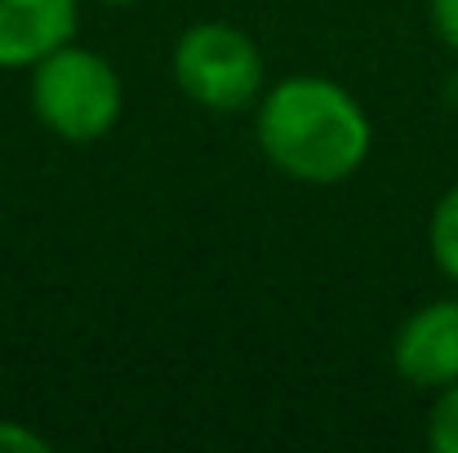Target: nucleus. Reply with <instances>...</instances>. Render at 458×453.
<instances>
[{
    "instance_id": "nucleus-1",
    "label": "nucleus",
    "mask_w": 458,
    "mask_h": 453,
    "mask_svg": "<svg viewBox=\"0 0 458 453\" xmlns=\"http://www.w3.org/2000/svg\"><path fill=\"white\" fill-rule=\"evenodd\" d=\"M259 143L281 173L329 187L365 164L374 130L343 85L320 76H294L263 98Z\"/></svg>"
},
{
    "instance_id": "nucleus-2",
    "label": "nucleus",
    "mask_w": 458,
    "mask_h": 453,
    "mask_svg": "<svg viewBox=\"0 0 458 453\" xmlns=\"http://www.w3.org/2000/svg\"><path fill=\"white\" fill-rule=\"evenodd\" d=\"M121 76L116 67L81 45H58L31 67V107L67 143H98L121 121Z\"/></svg>"
},
{
    "instance_id": "nucleus-3",
    "label": "nucleus",
    "mask_w": 458,
    "mask_h": 453,
    "mask_svg": "<svg viewBox=\"0 0 458 453\" xmlns=\"http://www.w3.org/2000/svg\"><path fill=\"white\" fill-rule=\"evenodd\" d=\"M174 80L209 112H241L263 89V54L232 22H196L174 45Z\"/></svg>"
},
{
    "instance_id": "nucleus-4",
    "label": "nucleus",
    "mask_w": 458,
    "mask_h": 453,
    "mask_svg": "<svg viewBox=\"0 0 458 453\" xmlns=\"http://www.w3.org/2000/svg\"><path fill=\"white\" fill-rule=\"evenodd\" d=\"M392 360H396L401 378L423 391H441V387L458 382V298L419 306L401 324V333L392 342Z\"/></svg>"
},
{
    "instance_id": "nucleus-5",
    "label": "nucleus",
    "mask_w": 458,
    "mask_h": 453,
    "mask_svg": "<svg viewBox=\"0 0 458 453\" xmlns=\"http://www.w3.org/2000/svg\"><path fill=\"white\" fill-rule=\"evenodd\" d=\"M76 31V0H0V67H36Z\"/></svg>"
},
{
    "instance_id": "nucleus-6",
    "label": "nucleus",
    "mask_w": 458,
    "mask_h": 453,
    "mask_svg": "<svg viewBox=\"0 0 458 453\" xmlns=\"http://www.w3.org/2000/svg\"><path fill=\"white\" fill-rule=\"evenodd\" d=\"M428 240H432L437 267L458 285V187H450V191L437 200L432 222H428Z\"/></svg>"
},
{
    "instance_id": "nucleus-7",
    "label": "nucleus",
    "mask_w": 458,
    "mask_h": 453,
    "mask_svg": "<svg viewBox=\"0 0 458 453\" xmlns=\"http://www.w3.org/2000/svg\"><path fill=\"white\" fill-rule=\"evenodd\" d=\"M428 440H432V449L458 453V382L441 387V400H437L432 423H428Z\"/></svg>"
},
{
    "instance_id": "nucleus-8",
    "label": "nucleus",
    "mask_w": 458,
    "mask_h": 453,
    "mask_svg": "<svg viewBox=\"0 0 458 453\" xmlns=\"http://www.w3.org/2000/svg\"><path fill=\"white\" fill-rule=\"evenodd\" d=\"M0 449H22V453H45L49 440L40 432H27L18 423H0Z\"/></svg>"
},
{
    "instance_id": "nucleus-9",
    "label": "nucleus",
    "mask_w": 458,
    "mask_h": 453,
    "mask_svg": "<svg viewBox=\"0 0 458 453\" xmlns=\"http://www.w3.org/2000/svg\"><path fill=\"white\" fill-rule=\"evenodd\" d=\"M428 9H432V27H437V36L458 49V0H428Z\"/></svg>"
},
{
    "instance_id": "nucleus-10",
    "label": "nucleus",
    "mask_w": 458,
    "mask_h": 453,
    "mask_svg": "<svg viewBox=\"0 0 458 453\" xmlns=\"http://www.w3.org/2000/svg\"><path fill=\"white\" fill-rule=\"evenodd\" d=\"M107 4H134V0H107Z\"/></svg>"
}]
</instances>
